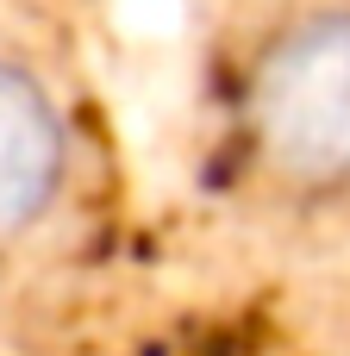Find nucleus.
Returning <instances> with one entry per match:
<instances>
[{
	"label": "nucleus",
	"instance_id": "nucleus-1",
	"mask_svg": "<svg viewBox=\"0 0 350 356\" xmlns=\"http://www.w3.org/2000/svg\"><path fill=\"white\" fill-rule=\"evenodd\" d=\"M244 125L269 175L307 194L350 188V6L276 25L244 75Z\"/></svg>",
	"mask_w": 350,
	"mask_h": 356
},
{
	"label": "nucleus",
	"instance_id": "nucleus-2",
	"mask_svg": "<svg viewBox=\"0 0 350 356\" xmlns=\"http://www.w3.org/2000/svg\"><path fill=\"white\" fill-rule=\"evenodd\" d=\"M69 181V125L56 94L0 56V244H19Z\"/></svg>",
	"mask_w": 350,
	"mask_h": 356
}]
</instances>
